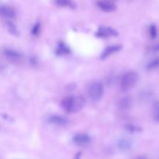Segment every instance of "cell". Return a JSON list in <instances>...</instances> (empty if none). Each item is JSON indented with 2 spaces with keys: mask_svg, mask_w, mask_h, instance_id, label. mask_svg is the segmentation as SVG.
Wrapping results in <instances>:
<instances>
[{
  "mask_svg": "<svg viewBox=\"0 0 159 159\" xmlns=\"http://www.w3.org/2000/svg\"><path fill=\"white\" fill-rule=\"evenodd\" d=\"M6 27H7L8 31L9 32V34H12L13 36H18L19 35V31L17 29L16 26H15L12 22L11 21H7L6 22Z\"/></svg>",
  "mask_w": 159,
  "mask_h": 159,
  "instance_id": "13",
  "label": "cell"
},
{
  "mask_svg": "<svg viewBox=\"0 0 159 159\" xmlns=\"http://www.w3.org/2000/svg\"><path fill=\"white\" fill-rule=\"evenodd\" d=\"M152 115L155 121L159 122V102L157 101L154 103L153 108H152Z\"/></svg>",
  "mask_w": 159,
  "mask_h": 159,
  "instance_id": "15",
  "label": "cell"
},
{
  "mask_svg": "<svg viewBox=\"0 0 159 159\" xmlns=\"http://www.w3.org/2000/svg\"><path fill=\"white\" fill-rule=\"evenodd\" d=\"M148 32L149 35H150L152 38H156L157 36H158V28H157V26L155 24H152L150 27H149Z\"/></svg>",
  "mask_w": 159,
  "mask_h": 159,
  "instance_id": "16",
  "label": "cell"
},
{
  "mask_svg": "<svg viewBox=\"0 0 159 159\" xmlns=\"http://www.w3.org/2000/svg\"><path fill=\"white\" fill-rule=\"evenodd\" d=\"M158 65H159V59H155V60L152 61L148 64V69L149 70L154 69V68H157Z\"/></svg>",
  "mask_w": 159,
  "mask_h": 159,
  "instance_id": "20",
  "label": "cell"
},
{
  "mask_svg": "<svg viewBox=\"0 0 159 159\" xmlns=\"http://www.w3.org/2000/svg\"><path fill=\"white\" fill-rule=\"evenodd\" d=\"M138 81V75L134 71H128L122 76L120 79V89L127 92L133 89Z\"/></svg>",
  "mask_w": 159,
  "mask_h": 159,
  "instance_id": "2",
  "label": "cell"
},
{
  "mask_svg": "<svg viewBox=\"0 0 159 159\" xmlns=\"http://www.w3.org/2000/svg\"><path fill=\"white\" fill-rule=\"evenodd\" d=\"M122 46L121 45H110V46H108L107 48H106L104 49V51H102V54H101V59H106L108 57H110V55H112L114 53L117 52L120 50L121 49Z\"/></svg>",
  "mask_w": 159,
  "mask_h": 159,
  "instance_id": "9",
  "label": "cell"
},
{
  "mask_svg": "<svg viewBox=\"0 0 159 159\" xmlns=\"http://www.w3.org/2000/svg\"><path fill=\"white\" fill-rule=\"evenodd\" d=\"M61 105L62 109L68 113H76L83 108L85 100L81 96H68L62 100Z\"/></svg>",
  "mask_w": 159,
  "mask_h": 159,
  "instance_id": "1",
  "label": "cell"
},
{
  "mask_svg": "<svg viewBox=\"0 0 159 159\" xmlns=\"http://www.w3.org/2000/svg\"><path fill=\"white\" fill-rule=\"evenodd\" d=\"M48 122L51 124H54L56 126H60V127H63V126L67 125L68 124V120L65 119V117L59 115H53L51 116L48 119Z\"/></svg>",
  "mask_w": 159,
  "mask_h": 159,
  "instance_id": "8",
  "label": "cell"
},
{
  "mask_svg": "<svg viewBox=\"0 0 159 159\" xmlns=\"http://www.w3.org/2000/svg\"><path fill=\"white\" fill-rule=\"evenodd\" d=\"M96 5L101 10L106 12H111L116 9V5L110 0H98Z\"/></svg>",
  "mask_w": 159,
  "mask_h": 159,
  "instance_id": "5",
  "label": "cell"
},
{
  "mask_svg": "<svg viewBox=\"0 0 159 159\" xmlns=\"http://www.w3.org/2000/svg\"><path fill=\"white\" fill-rule=\"evenodd\" d=\"M3 54H4L5 57H7L9 60L12 61H20L23 57L20 53L11 49H5L3 51Z\"/></svg>",
  "mask_w": 159,
  "mask_h": 159,
  "instance_id": "7",
  "label": "cell"
},
{
  "mask_svg": "<svg viewBox=\"0 0 159 159\" xmlns=\"http://www.w3.org/2000/svg\"><path fill=\"white\" fill-rule=\"evenodd\" d=\"M125 128L127 129V130H128V131L130 132H137V131H140V130H141V129L140 128V127H136V126L133 125V124H127V125L125 126Z\"/></svg>",
  "mask_w": 159,
  "mask_h": 159,
  "instance_id": "19",
  "label": "cell"
},
{
  "mask_svg": "<svg viewBox=\"0 0 159 159\" xmlns=\"http://www.w3.org/2000/svg\"><path fill=\"white\" fill-rule=\"evenodd\" d=\"M152 50H154V51H159V43L152 47Z\"/></svg>",
  "mask_w": 159,
  "mask_h": 159,
  "instance_id": "21",
  "label": "cell"
},
{
  "mask_svg": "<svg viewBox=\"0 0 159 159\" xmlns=\"http://www.w3.org/2000/svg\"><path fill=\"white\" fill-rule=\"evenodd\" d=\"M54 3L60 7L69 8L74 9L76 8V5L72 0H54Z\"/></svg>",
  "mask_w": 159,
  "mask_h": 159,
  "instance_id": "11",
  "label": "cell"
},
{
  "mask_svg": "<svg viewBox=\"0 0 159 159\" xmlns=\"http://www.w3.org/2000/svg\"><path fill=\"white\" fill-rule=\"evenodd\" d=\"M0 12L2 16L6 19H14L16 17V12L12 8L8 6H1L0 8Z\"/></svg>",
  "mask_w": 159,
  "mask_h": 159,
  "instance_id": "10",
  "label": "cell"
},
{
  "mask_svg": "<svg viewBox=\"0 0 159 159\" xmlns=\"http://www.w3.org/2000/svg\"><path fill=\"white\" fill-rule=\"evenodd\" d=\"M90 141H91V138L86 134H77L73 137V141L75 144L80 146H84L89 144Z\"/></svg>",
  "mask_w": 159,
  "mask_h": 159,
  "instance_id": "6",
  "label": "cell"
},
{
  "mask_svg": "<svg viewBox=\"0 0 159 159\" xmlns=\"http://www.w3.org/2000/svg\"><path fill=\"white\" fill-rule=\"evenodd\" d=\"M130 142L126 140H123L119 142V147L121 150H127L130 148Z\"/></svg>",
  "mask_w": 159,
  "mask_h": 159,
  "instance_id": "18",
  "label": "cell"
},
{
  "mask_svg": "<svg viewBox=\"0 0 159 159\" xmlns=\"http://www.w3.org/2000/svg\"><path fill=\"white\" fill-rule=\"evenodd\" d=\"M80 157H81V154L78 153L77 155H75V159H80Z\"/></svg>",
  "mask_w": 159,
  "mask_h": 159,
  "instance_id": "22",
  "label": "cell"
},
{
  "mask_svg": "<svg viewBox=\"0 0 159 159\" xmlns=\"http://www.w3.org/2000/svg\"><path fill=\"white\" fill-rule=\"evenodd\" d=\"M118 32L115 29L109 26H100L98 29L97 32L96 33V36L98 37H116L118 36Z\"/></svg>",
  "mask_w": 159,
  "mask_h": 159,
  "instance_id": "4",
  "label": "cell"
},
{
  "mask_svg": "<svg viewBox=\"0 0 159 159\" xmlns=\"http://www.w3.org/2000/svg\"><path fill=\"white\" fill-rule=\"evenodd\" d=\"M132 105V101L130 99V98L129 97H124L122 98V99H120L118 104V107L119 109L122 111H126V110H129L130 108Z\"/></svg>",
  "mask_w": 159,
  "mask_h": 159,
  "instance_id": "12",
  "label": "cell"
},
{
  "mask_svg": "<svg viewBox=\"0 0 159 159\" xmlns=\"http://www.w3.org/2000/svg\"><path fill=\"white\" fill-rule=\"evenodd\" d=\"M70 50L63 42H60L57 46V54L59 55H62V54H69Z\"/></svg>",
  "mask_w": 159,
  "mask_h": 159,
  "instance_id": "14",
  "label": "cell"
},
{
  "mask_svg": "<svg viewBox=\"0 0 159 159\" xmlns=\"http://www.w3.org/2000/svg\"><path fill=\"white\" fill-rule=\"evenodd\" d=\"M40 23H36L35 24H34V26H33L32 30H31V33H32V34L34 36H38L39 34H40Z\"/></svg>",
  "mask_w": 159,
  "mask_h": 159,
  "instance_id": "17",
  "label": "cell"
},
{
  "mask_svg": "<svg viewBox=\"0 0 159 159\" xmlns=\"http://www.w3.org/2000/svg\"><path fill=\"white\" fill-rule=\"evenodd\" d=\"M104 93L103 85L99 82H94L89 85L88 94L90 99L93 101H98L102 97Z\"/></svg>",
  "mask_w": 159,
  "mask_h": 159,
  "instance_id": "3",
  "label": "cell"
}]
</instances>
